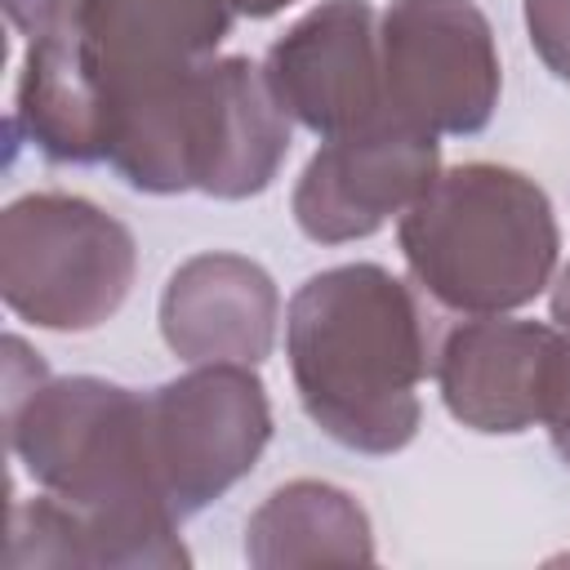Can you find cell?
<instances>
[{"instance_id": "16", "label": "cell", "mask_w": 570, "mask_h": 570, "mask_svg": "<svg viewBox=\"0 0 570 570\" xmlns=\"http://www.w3.org/2000/svg\"><path fill=\"white\" fill-rule=\"evenodd\" d=\"M0 4H4L9 27L31 45V40H45L58 27H67L76 18V4L80 0H0Z\"/></svg>"}, {"instance_id": "6", "label": "cell", "mask_w": 570, "mask_h": 570, "mask_svg": "<svg viewBox=\"0 0 570 570\" xmlns=\"http://www.w3.org/2000/svg\"><path fill=\"white\" fill-rule=\"evenodd\" d=\"M379 53L387 120L432 138H472L494 120L503 67L476 0H392Z\"/></svg>"}, {"instance_id": "14", "label": "cell", "mask_w": 570, "mask_h": 570, "mask_svg": "<svg viewBox=\"0 0 570 570\" xmlns=\"http://www.w3.org/2000/svg\"><path fill=\"white\" fill-rule=\"evenodd\" d=\"M525 31L557 80H570V0H525Z\"/></svg>"}, {"instance_id": "7", "label": "cell", "mask_w": 570, "mask_h": 570, "mask_svg": "<svg viewBox=\"0 0 570 570\" xmlns=\"http://www.w3.org/2000/svg\"><path fill=\"white\" fill-rule=\"evenodd\" d=\"M147 432L165 499L187 521L254 472L272 441V401L254 365H191L147 392Z\"/></svg>"}, {"instance_id": "2", "label": "cell", "mask_w": 570, "mask_h": 570, "mask_svg": "<svg viewBox=\"0 0 570 570\" xmlns=\"http://www.w3.org/2000/svg\"><path fill=\"white\" fill-rule=\"evenodd\" d=\"M285 356L307 419L356 454H396L414 441L428 374L423 312L379 263H338L307 276L285 312Z\"/></svg>"}, {"instance_id": "15", "label": "cell", "mask_w": 570, "mask_h": 570, "mask_svg": "<svg viewBox=\"0 0 570 570\" xmlns=\"http://www.w3.org/2000/svg\"><path fill=\"white\" fill-rule=\"evenodd\" d=\"M543 428L552 436L557 459L570 468V334L561 330V347H557V365H552V387H548V405H543Z\"/></svg>"}, {"instance_id": "11", "label": "cell", "mask_w": 570, "mask_h": 570, "mask_svg": "<svg viewBox=\"0 0 570 570\" xmlns=\"http://www.w3.org/2000/svg\"><path fill=\"white\" fill-rule=\"evenodd\" d=\"M561 330L543 321L472 316L436 352V387L454 423L485 436H517L543 423Z\"/></svg>"}, {"instance_id": "13", "label": "cell", "mask_w": 570, "mask_h": 570, "mask_svg": "<svg viewBox=\"0 0 570 570\" xmlns=\"http://www.w3.org/2000/svg\"><path fill=\"white\" fill-rule=\"evenodd\" d=\"M245 561L258 570L374 561V525L361 499L334 481H285L245 521Z\"/></svg>"}, {"instance_id": "1", "label": "cell", "mask_w": 570, "mask_h": 570, "mask_svg": "<svg viewBox=\"0 0 570 570\" xmlns=\"http://www.w3.org/2000/svg\"><path fill=\"white\" fill-rule=\"evenodd\" d=\"M4 432L40 485L9 512V570H178L183 517L165 499L147 432V392L111 379H49L45 361L4 338Z\"/></svg>"}, {"instance_id": "8", "label": "cell", "mask_w": 570, "mask_h": 570, "mask_svg": "<svg viewBox=\"0 0 570 570\" xmlns=\"http://www.w3.org/2000/svg\"><path fill=\"white\" fill-rule=\"evenodd\" d=\"M285 116L316 138H343L387 120L379 13L370 0H325L289 22L263 58Z\"/></svg>"}, {"instance_id": "3", "label": "cell", "mask_w": 570, "mask_h": 570, "mask_svg": "<svg viewBox=\"0 0 570 570\" xmlns=\"http://www.w3.org/2000/svg\"><path fill=\"white\" fill-rule=\"evenodd\" d=\"M285 156L289 116L245 53L209 58L129 94L107 138V165L147 196L245 200L272 187Z\"/></svg>"}, {"instance_id": "5", "label": "cell", "mask_w": 570, "mask_h": 570, "mask_svg": "<svg viewBox=\"0 0 570 570\" xmlns=\"http://www.w3.org/2000/svg\"><path fill=\"white\" fill-rule=\"evenodd\" d=\"M134 276V232L102 205L67 191H31L4 205L0 294L36 330H98L125 307Z\"/></svg>"}, {"instance_id": "10", "label": "cell", "mask_w": 570, "mask_h": 570, "mask_svg": "<svg viewBox=\"0 0 570 570\" xmlns=\"http://www.w3.org/2000/svg\"><path fill=\"white\" fill-rule=\"evenodd\" d=\"M236 18V0H80L76 18L58 31L71 36L107 98V116H116L129 94L218 58Z\"/></svg>"}, {"instance_id": "9", "label": "cell", "mask_w": 570, "mask_h": 570, "mask_svg": "<svg viewBox=\"0 0 570 570\" xmlns=\"http://www.w3.org/2000/svg\"><path fill=\"white\" fill-rule=\"evenodd\" d=\"M441 174V142L401 120L325 138L294 183V223L316 245H347L401 218Z\"/></svg>"}, {"instance_id": "12", "label": "cell", "mask_w": 570, "mask_h": 570, "mask_svg": "<svg viewBox=\"0 0 570 570\" xmlns=\"http://www.w3.org/2000/svg\"><path fill=\"white\" fill-rule=\"evenodd\" d=\"M281 289L263 263L205 249L178 263L160 294V338L187 365H258L276 347Z\"/></svg>"}, {"instance_id": "17", "label": "cell", "mask_w": 570, "mask_h": 570, "mask_svg": "<svg viewBox=\"0 0 570 570\" xmlns=\"http://www.w3.org/2000/svg\"><path fill=\"white\" fill-rule=\"evenodd\" d=\"M552 321H557V330L570 334V263L552 281Z\"/></svg>"}, {"instance_id": "18", "label": "cell", "mask_w": 570, "mask_h": 570, "mask_svg": "<svg viewBox=\"0 0 570 570\" xmlns=\"http://www.w3.org/2000/svg\"><path fill=\"white\" fill-rule=\"evenodd\" d=\"M289 4H294V0H236L240 18H272V13L289 9Z\"/></svg>"}, {"instance_id": "4", "label": "cell", "mask_w": 570, "mask_h": 570, "mask_svg": "<svg viewBox=\"0 0 570 570\" xmlns=\"http://www.w3.org/2000/svg\"><path fill=\"white\" fill-rule=\"evenodd\" d=\"M410 276L450 312L499 316L534 303L557 272L561 227L548 191L508 165L441 169L396 227Z\"/></svg>"}]
</instances>
